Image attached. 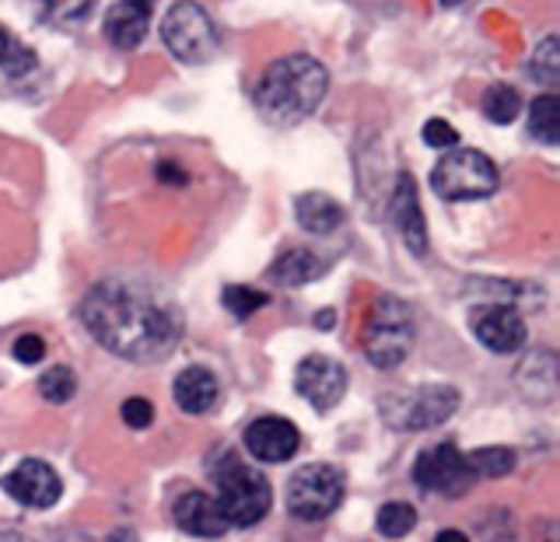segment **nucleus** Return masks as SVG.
<instances>
[{"mask_svg": "<svg viewBox=\"0 0 560 542\" xmlns=\"http://www.w3.org/2000/svg\"><path fill=\"white\" fill-rule=\"evenodd\" d=\"M472 469L466 462V455L455 445H434L424 448L413 462V483L420 490H431V494H445V497H459L472 486Z\"/></svg>", "mask_w": 560, "mask_h": 542, "instance_id": "9", "label": "nucleus"}, {"mask_svg": "<svg viewBox=\"0 0 560 542\" xmlns=\"http://www.w3.org/2000/svg\"><path fill=\"white\" fill-rule=\"evenodd\" d=\"M39 392L46 402H70L78 396V375L70 372L67 364L49 367V372H43V378H39Z\"/></svg>", "mask_w": 560, "mask_h": 542, "instance_id": "26", "label": "nucleus"}, {"mask_svg": "<svg viewBox=\"0 0 560 542\" xmlns=\"http://www.w3.org/2000/svg\"><path fill=\"white\" fill-rule=\"evenodd\" d=\"M413 337H417L413 308L396 294H378L364 322V357L378 372H389V367H399L402 357L413 350Z\"/></svg>", "mask_w": 560, "mask_h": 542, "instance_id": "3", "label": "nucleus"}, {"mask_svg": "<svg viewBox=\"0 0 560 542\" xmlns=\"http://www.w3.org/2000/svg\"><path fill=\"white\" fill-rule=\"evenodd\" d=\"M218 483V511L224 515L228 525H238V529H253L262 518L270 515L273 507V490L270 480L262 472L242 466L238 459H228L224 469L214 472Z\"/></svg>", "mask_w": 560, "mask_h": 542, "instance_id": "4", "label": "nucleus"}, {"mask_svg": "<svg viewBox=\"0 0 560 542\" xmlns=\"http://www.w3.org/2000/svg\"><path fill=\"white\" fill-rule=\"evenodd\" d=\"M469 469L472 476H483V480H501L508 472L515 469V451L512 448H501V445H490V448H480L469 455Z\"/></svg>", "mask_w": 560, "mask_h": 542, "instance_id": "22", "label": "nucleus"}, {"mask_svg": "<svg viewBox=\"0 0 560 542\" xmlns=\"http://www.w3.org/2000/svg\"><path fill=\"white\" fill-rule=\"evenodd\" d=\"M221 305L224 311H232L235 319H249L259 308L270 305V294L267 291H253V287H242V284H228L221 291Z\"/></svg>", "mask_w": 560, "mask_h": 542, "instance_id": "25", "label": "nucleus"}, {"mask_svg": "<svg viewBox=\"0 0 560 542\" xmlns=\"http://www.w3.org/2000/svg\"><path fill=\"white\" fill-rule=\"evenodd\" d=\"M0 542H35V539H28V535H22V532H14V529H4V532H0Z\"/></svg>", "mask_w": 560, "mask_h": 542, "instance_id": "33", "label": "nucleus"}, {"mask_svg": "<svg viewBox=\"0 0 560 542\" xmlns=\"http://www.w3.org/2000/svg\"><path fill=\"white\" fill-rule=\"evenodd\" d=\"M319 326H323V329L332 326V311H323V315H319Z\"/></svg>", "mask_w": 560, "mask_h": 542, "instance_id": "35", "label": "nucleus"}, {"mask_svg": "<svg viewBox=\"0 0 560 542\" xmlns=\"http://www.w3.org/2000/svg\"><path fill=\"white\" fill-rule=\"evenodd\" d=\"M431 189L438 197L466 203V200H483L498 189V165L490 162L483 151L455 148L431 172Z\"/></svg>", "mask_w": 560, "mask_h": 542, "instance_id": "6", "label": "nucleus"}, {"mask_svg": "<svg viewBox=\"0 0 560 542\" xmlns=\"http://www.w3.org/2000/svg\"><path fill=\"white\" fill-rule=\"evenodd\" d=\"M469 329L490 354H515L525 343V319L512 305H480L469 315Z\"/></svg>", "mask_w": 560, "mask_h": 542, "instance_id": "12", "label": "nucleus"}, {"mask_svg": "<svg viewBox=\"0 0 560 542\" xmlns=\"http://www.w3.org/2000/svg\"><path fill=\"white\" fill-rule=\"evenodd\" d=\"M8 57H11V35L0 28V67H8Z\"/></svg>", "mask_w": 560, "mask_h": 542, "instance_id": "32", "label": "nucleus"}, {"mask_svg": "<svg viewBox=\"0 0 560 542\" xmlns=\"http://www.w3.org/2000/svg\"><path fill=\"white\" fill-rule=\"evenodd\" d=\"M122 424L127 427H133V431H144V427H151V420H154V406L148 399H140V396H133V399H127L122 402Z\"/></svg>", "mask_w": 560, "mask_h": 542, "instance_id": "30", "label": "nucleus"}, {"mask_svg": "<svg viewBox=\"0 0 560 542\" xmlns=\"http://www.w3.org/2000/svg\"><path fill=\"white\" fill-rule=\"evenodd\" d=\"M148 22H151V4L122 0V4H113L109 14H105V39H109L116 49H133L144 43Z\"/></svg>", "mask_w": 560, "mask_h": 542, "instance_id": "16", "label": "nucleus"}, {"mask_svg": "<svg viewBox=\"0 0 560 542\" xmlns=\"http://www.w3.org/2000/svg\"><path fill=\"white\" fill-rule=\"evenodd\" d=\"M11 354L18 364H39L46 357V340L39 337V332H22V337L14 340Z\"/></svg>", "mask_w": 560, "mask_h": 542, "instance_id": "28", "label": "nucleus"}, {"mask_svg": "<svg viewBox=\"0 0 560 542\" xmlns=\"http://www.w3.org/2000/svg\"><path fill=\"white\" fill-rule=\"evenodd\" d=\"M515 381L525 392V399L550 402L557 396V354H550V350H536V354H529L518 364Z\"/></svg>", "mask_w": 560, "mask_h": 542, "instance_id": "18", "label": "nucleus"}, {"mask_svg": "<svg viewBox=\"0 0 560 542\" xmlns=\"http://www.w3.org/2000/svg\"><path fill=\"white\" fill-rule=\"evenodd\" d=\"M0 486H4L8 497H14L18 504H25V507H35V511H46V507H52L63 494L60 476L43 459L18 462V469H11L8 476L0 480Z\"/></svg>", "mask_w": 560, "mask_h": 542, "instance_id": "11", "label": "nucleus"}, {"mask_svg": "<svg viewBox=\"0 0 560 542\" xmlns=\"http://www.w3.org/2000/svg\"><path fill=\"white\" fill-rule=\"evenodd\" d=\"M382 420L396 431H431L459 410V389L452 385H417V389L385 392L378 399Z\"/></svg>", "mask_w": 560, "mask_h": 542, "instance_id": "5", "label": "nucleus"}, {"mask_svg": "<svg viewBox=\"0 0 560 542\" xmlns=\"http://www.w3.org/2000/svg\"><path fill=\"white\" fill-rule=\"evenodd\" d=\"M242 441H245V451H249L253 459L277 466V462L294 459L298 445H302V434H298V427L284 416H259L245 427Z\"/></svg>", "mask_w": 560, "mask_h": 542, "instance_id": "13", "label": "nucleus"}, {"mask_svg": "<svg viewBox=\"0 0 560 542\" xmlns=\"http://www.w3.org/2000/svg\"><path fill=\"white\" fill-rule=\"evenodd\" d=\"M81 322L116 357L151 364L183 340V311L172 297L133 280H98L81 302Z\"/></svg>", "mask_w": 560, "mask_h": 542, "instance_id": "1", "label": "nucleus"}, {"mask_svg": "<svg viewBox=\"0 0 560 542\" xmlns=\"http://www.w3.org/2000/svg\"><path fill=\"white\" fill-rule=\"evenodd\" d=\"M326 67L308 52H291L267 67L256 87V109L273 127H294L326 98Z\"/></svg>", "mask_w": 560, "mask_h": 542, "instance_id": "2", "label": "nucleus"}, {"mask_svg": "<svg viewBox=\"0 0 560 542\" xmlns=\"http://www.w3.org/2000/svg\"><path fill=\"white\" fill-rule=\"evenodd\" d=\"M343 472L329 462H312L298 469L288 483V511L302 521H323L343 500Z\"/></svg>", "mask_w": 560, "mask_h": 542, "instance_id": "7", "label": "nucleus"}, {"mask_svg": "<svg viewBox=\"0 0 560 542\" xmlns=\"http://www.w3.org/2000/svg\"><path fill=\"white\" fill-rule=\"evenodd\" d=\"M172 515L183 532L197 535V539H221L228 532V521L218 511V500L203 494V490H189V494H183L175 500Z\"/></svg>", "mask_w": 560, "mask_h": 542, "instance_id": "15", "label": "nucleus"}, {"mask_svg": "<svg viewBox=\"0 0 560 542\" xmlns=\"http://www.w3.org/2000/svg\"><path fill=\"white\" fill-rule=\"evenodd\" d=\"M529 133L539 140V144H550V148L560 140V98L557 95H539L533 102Z\"/></svg>", "mask_w": 560, "mask_h": 542, "instance_id": "21", "label": "nucleus"}, {"mask_svg": "<svg viewBox=\"0 0 560 542\" xmlns=\"http://www.w3.org/2000/svg\"><path fill=\"white\" fill-rule=\"evenodd\" d=\"M424 144L434 148V151H455V144H459V133H455V127H448L445 119H428L424 122Z\"/></svg>", "mask_w": 560, "mask_h": 542, "instance_id": "29", "label": "nucleus"}, {"mask_svg": "<svg viewBox=\"0 0 560 542\" xmlns=\"http://www.w3.org/2000/svg\"><path fill=\"white\" fill-rule=\"evenodd\" d=\"M172 396H175V402H179L183 413L200 416L214 406L221 389H218V378L210 375L207 367H186V372H179V378H175Z\"/></svg>", "mask_w": 560, "mask_h": 542, "instance_id": "17", "label": "nucleus"}, {"mask_svg": "<svg viewBox=\"0 0 560 542\" xmlns=\"http://www.w3.org/2000/svg\"><path fill=\"white\" fill-rule=\"evenodd\" d=\"M165 46L183 63H207L218 52V32L200 4H175L162 25Z\"/></svg>", "mask_w": 560, "mask_h": 542, "instance_id": "8", "label": "nucleus"}, {"mask_svg": "<svg viewBox=\"0 0 560 542\" xmlns=\"http://www.w3.org/2000/svg\"><path fill=\"white\" fill-rule=\"evenodd\" d=\"M522 109V98L512 84H490L487 95H483V116L498 127H508Z\"/></svg>", "mask_w": 560, "mask_h": 542, "instance_id": "23", "label": "nucleus"}, {"mask_svg": "<svg viewBox=\"0 0 560 542\" xmlns=\"http://www.w3.org/2000/svg\"><path fill=\"white\" fill-rule=\"evenodd\" d=\"M393 221L399 227L402 241L413 256H424L428 252V224H424V210H420L417 200V186H413V175L402 172L396 179L393 189Z\"/></svg>", "mask_w": 560, "mask_h": 542, "instance_id": "14", "label": "nucleus"}, {"mask_svg": "<svg viewBox=\"0 0 560 542\" xmlns=\"http://www.w3.org/2000/svg\"><path fill=\"white\" fill-rule=\"evenodd\" d=\"M529 70H533V78L539 84H547V87H553L560 81V43H557V35H547V39L536 46Z\"/></svg>", "mask_w": 560, "mask_h": 542, "instance_id": "27", "label": "nucleus"}, {"mask_svg": "<svg viewBox=\"0 0 560 542\" xmlns=\"http://www.w3.org/2000/svg\"><path fill=\"white\" fill-rule=\"evenodd\" d=\"M326 270V262L319 259V252L312 249H288L284 256H277V262L270 267V276L284 287H302L308 280H315Z\"/></svg>", "mask_w": 560, "mask_h": 542, "instance_id": "20", "label": "nucleus"}, {"mask_svg": "<svg viewBox=\"0 0 560 542\" xmlns=\"http://www.w3.org/2000/svg\"><path fill=\"white\" fill-rule=\"evenodd\" d=\"M378 532L382 535H389V539H402V535H410L413 532V525H417V511L407 504V500H389V504H382L378 507Z\"/></svg>", "mask_w": 560, "mask_h": 542, "instance_id": "24", "label": "nucleus"}, {"mask_svg": "<svg viewBox=\"0 0 560 542\" xmlns=\"http://www.w3.org/2000/svg\"><path fill=\"white\" fill-rule=\"evenodd\" d=\"M434 542H469V535L459 532V529H442V532L434 535Z\"/></svg>", "mask_w": 560, "mask_h": 542, "instance_id": "31", "label": "nucleus"}, {"mask_svg": "<svg viewBox=\"0 0 560 542\" xmlns=\"http://www.w3.org/2000/svg\"><path fill=\"white\" fill-rule=\"evenodd\" d=\"M294 217L308 235H332L343 224V207L329 192H302L294 200Z\"/></svg>", "mask_w": 560, "mask_h": 542, "instance_id": "19", "label": "nucleus"}, {"mask_svg": "<svg viewBox=\"0 0 560 542\" xmlns=\"http://www.w3.org/2000/svg\"><path fill=\"white\" fill-rule=\"evenodd\" d=\"M294 392L319 413H329L332 406H340V399L347 392L343 364L326 357V354L305 357L302 364H298V372H294Z\"/></svg>", "mask_w": 560, "mask_h": 542, "instance_id": "10", "label": "nucleus"}, {"mask_svg": "<svg viewBox=\"0 0 560 542\" xmlns=\"http://www.w3.org/2000/svg\"><path fill=\"white\" fill-rule=\"evenodd\" d=\"M109 542H137V539H133V532H130V529H122V532H113V539H109Z\"/></svg>", "mask_w": 560, "mask_h": 542, "instance_id": "34", "label": "nucleus"}]
</instances>
